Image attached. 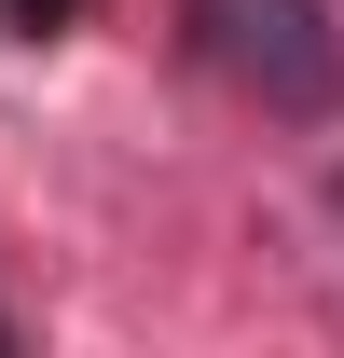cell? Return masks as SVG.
I'll list each match as a JSON object with an SVG mask.
<instances>
[{"instance_id":"1","label":"cell","mask_w":344,"mask_h":358,"mask_svg":"<svg viewBox=\"0 0 344 358\" xmlns=\"http://www.w3.org/2000/svg\"><path fill=\"white\" fill-rule=\"evenodd\" d=\"M193 55L275 124H331L344 110V28L331 0H193Z\"/></svg>"},{"instance_id":"2","label":"cell","mask_w":344,"mask_h":358,"mask_svg":"<svg viewBox=\"0 0 344 358\" xmlns=\"http://www.w3.org/2000/svg\"><path fill=\"white\" fill-rule=\"evenodd\" d=\"M0 28H28V42H42V28H69V0H0Z\"/></svg>"},{"instance_id":"3","label":"cell","mask_w":344,"mask_h":358,"mask_svg":"<svg viewBox=\"0 0 344 358\" xmlns=\"http://www.w3.org/2000/svg\"><path fill=\"white\" fill-rule=\"evenodd\" d=\"M0 345H14V317H0Z\"/></svg>"}]
</instances>
